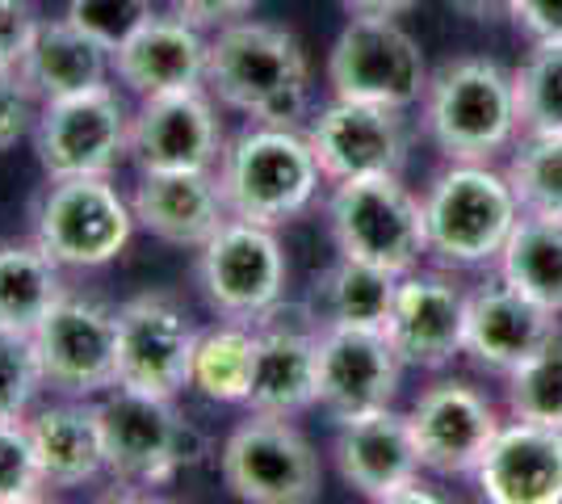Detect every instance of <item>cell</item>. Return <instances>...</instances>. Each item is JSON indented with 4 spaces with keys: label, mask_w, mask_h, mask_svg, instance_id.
Instances as JSON below:
<instances>
[{
    "label": "cell",
    "mask_w": 562,
    "mask_h": 504,
    "mask_svg": "<svg viewBox=\"0 0 562 504\" xmlns=\"http://www.w3.org/2000/svg\"><path fill=\"white\" fill-rule=\"evenodd\" d=\"M131 211L147 236L177 248H202L214 232L232 219L214 168H186V172H143Z\"/></svg>",
    "instance_id": "603a6c76"
},
{
    "label": "cell",
    "mask_w": 562,
    "mask_h": 504,
    "mask_svg": "<svg viewBox=\"0 0 562 504\" xmlns=\"http://www.w3.org/2000/svg\"><path fill=\"white\" fill-rule=\"evenodd\" d=\"M331 455H336L340 480L370 501H386L395 488L424 471L412 425L395 408H374L336 421Z\"/></svg>",
    "instance_id": "44dd1931"
},
{
    "label": "cell",
    "mask_w": 562,
    "mask_h": 504,
    "mask_svg": "<svg viewBox=\"0 0 562 504\" xmlns=\"http://www.w3.org/2000/svg\"><path fill=\"white\" fill-rule=\"evenodd\" d=\"M315 354H319L315 404L328 412L331 421L391 408L398 379H403V358L386 333L319 324Z\"/></svg>",
    "instance_id": "9a60e30c"
},
{
    "label": "cell",
    "mask_w": 562,
    "mask_h": 504,
    "mask_svg": "<svg viewBox=\"0 0 562 504\" xmlns=\"http://www.w3.org/2000/svg\"><path fill=\"white\" fill-rule=\"evenodd\" d=\"M47 496V480L34 455L25 421H0V504H25Z\"/></svg>",
    "instance_id": "e575fe53"
},
{
    "label": "cell",
    "mask_w": 562,
    "mask_h": 504,
    "mask_svg": "<svg viewBox=\"0 0 562 504\" xmlns=\"http://www.w3.org/2000/svg\"><path fill=\"white\" fill-rule=\"evenodd\" d=\"M306 51L281 25L239 18L218 25L211 38L206 89L260 126H299L306 119Z\"/></svg>",
    "instance_id": "6da1fadb"
},
{
    "label": "cell",
    "mask_w": 562,
    "mask_h": 504,
    "mask_svg": "<svg viewBox=\"0 0 562 504\" xmlns=\"http://www.w3.org/2000/svg\"><path fill=\"white\" fill-rule=\"evenodd\" d=\"M105 475L117 483L160 488L202 458V437L165 395H143L131 387H110L97 400Z\"/></svg>",
    "instance_id": "5b68a950"
},
{
    "label": "cell",
    "mask_w": 562,
    "mask_h": 504,
    "mask_svg": "<svg viewBox=\"0 0 562 504\" xmlns=\"http://www.w3.org/2000/svg\"><path fill=\"white\" fill-rule=\"evenodd\" d=\"M34 340H38L47 387H55L59 395L89 400V395H101L117 383L114 307H105L97 299H80V294H64L38 320Z\"/></svg>",
    "instance_id": "4fadbf2b"
},
{
    "label": "cell",
    "mask_w": 562,
    "mask_h": 504,
    "mask_svg": "<svg viewBox=\"0 0 562 504\" xmlns=\"http://www.w3.org/2000/svg\"><path fill=\"white\" fill-rule=\"evenodd\" d=\"M499 278L562 315V219L520 211L499 253Z\"/></svg>",
    "instance_id": "f1b7e54d"
},
{
    "label": "cell",
    "mask_w": 562,
    "mask_h": 504,
    "mask_svg": "<svg viewBox=\"0 0 562 504\" xmlns=\"http://www.w3.org/2000/svg\"><path fill=\"white\" fill-rule=\"evenodd\" d=\"M198 328L172 294H139L117 307V383L143 395H165L189 387Z\"/></svg>",
    "instance_id": "7c38bea8"
},
{
    "label": "cell",
    "mask_w": 562,
    "mask_h": 504,
    "mask_svg": "<svg viewBox=\"0 0 562 504\" xmlns=\"http://www.w3.org/2000/svg\"><path fill=\"white\" fill-rule=\"evenodd\" d=\"M474 480L492 504H562V429L513 416L499 425Z\"/></svg>",
    "instance_id": "7402d4cb"
},
{
    "label": "cell",
    "mask_w": 562,
    "mask_h": 504,
    "mask_svg": "<svg viewBox=\"0 0 562 504\" xmlns=\"http://www.w3.org/2000/svg\"><path fill=\"white\" fill-rule=\"evenodd\" d=\"M513 80L525 135H562V43H533Z\"/></svg>",
    "instance_id": "d6a6232c"
},
{
    "label": "cell",
    "mask_w": 562,
    "mask_h": 504,
    "mask_svg": "<svg viewBox=\"0 0 562 504\" xmlns=\"http://www.w3.org/2000/svg\"><path fill=\"white\" fill-rule=\"evenodd\" d=\"M64 9H68L64 18L85 25L89 34H97L105 47L114 51L151 13V0H64Z\"/></svg>",
    "instance_id": "d590c367"
},
{
    "label": "cell",
    "mask_w": 562,
    "mask_h": 504,
    "mask_svg": "<svg viewBox=\"0 0 562 504\" xmlns=\"http://www.w3.org/2000/svg\"><path fill=\"white\" fill-rule=\"evenodd\" d=\"M206 64L211 38H202V30L177 13H147L114 47L117 80L139 97L206 89Z\"/></svg>",
    "instance_id": "d6986e66"
},
{
    "label": "cell",
    "mask_w": 562,
    "mask_h": 504,
    "mask_svg": "<svg viewBox=\"0 0 562 504\" xmlns=\"http://www.w3.org/2000/svg\"><path fill=\"white\" fill-rule=\"evenodd\" d=\"M513 22L533 43H562V0H516Z\"/></svg>",
    "instance_id": "f35d334b"
},
{
    "label": "cell",
    "mask_w": 562,
    "mask_h": 504,
    "mask_svg": "<svg viewBox=\"0 0 562 504\" xmlns=\"http://www.w3.org/2000/svg\"><path fill=\"white\" fill-rule=\"evenodd\" d=\"M420 202L428 257L449 269L499 261L520 219V202L508 177L483 160H449V168L432 177Z\"/></svg>",
    "instance_id": "3957f363"
},
{
    "label": "cell",
    "mask_w": 562,
    "mask_h": 504,
    "mask_svg": "<svg viewBox=\"0 0 562 504\" xmlns=\"http://www.w3.org/2000/svg\"><path fill=\"white\" fill-rule=\"evenodd\" d=\"M38 22L34 0H0V68H22Z\"/></svg>",
    "instance_id": "8d00e7d4"
},
{
    "label": "cell",
    "mask_w": 562,
    "mask_h": 504,
    "mask_svg": "<svg viewBox=\"0 0 562 504\" xmlns=\"http://www.w3.org/2000/svg\"><path fill=\"white\" fill-rule=\"evenodd\" d=\"M525 215L562 219V135H529L504 168Z\"/></svg>",
    "instance_id": "1f68e13d"
},
{
    "label": "cell",
    "mask_w": 562,
    "mask_h": 504,
    "mask_svg": "<svg viewBox=\"0 0 562 504\" xmlns=\"http://www.w3.org/2000/svg\"><path fill=\"white\" fill-rule=\"evenodd\" d=\"M252 361H257V324L223 320L198 333L189 387L211 404H248L252 391Z\"/></svg>",
    "instance_id": "f546056e"
},
{
    "label": "cell",
    "mask_w": 562,
    "mask_h": 504,
    "mask_svg": "<svg viewBox=\"0 0 562 504\" xmlns=\"http://www.w3.org/2000/svg\"><path fill=\"white\" fill-rule=\"evenodd\" d=\"M43 387H47V374H43L34 333L0 324V421H25Z\"/></svg>",
    "instance_id": "836d02e7"
},
{
    "label": "cell",
    "mask_w": 562,
    "mask_h": 504,
    "mask_svg": "<svg viewBox=\"0 0 562 504\" xmlns=\"http://www.w3.org/2000/svg\"><path fill=\"white\" fill-rule=\"evenodd\" d=\"M25 425L34 437V455L47 488H85L97 475H105V441H101L97 404L68 395L50 408L25 416Z\"/></svg>",
    "instance_id": "484cf974"
},
{
    "label": "cell",
    "mask_w": 562,
    "mask_h": 504,
    "mask_svg": "<svg viewBox=\"0 0 562 504\" xmlns=\"http://www.w3.org/2000/svg\"><path fill=\"white\" fill-rule=\"evenodd\" d=\"M223 122L202 89L143 97L131 119V156L139 172L214 168L223 156Z\"/></svg>",
    "instance_id": "e0dca14e"
},
{
    "label": "cell",
    "mask_w": 562,
    "mask_h": 504,
    "mask_svg": "<svg viewBox=\"0 0 562 504\" xmlns=\"http://www.w3.org/2000/svg\"><path fill=\"white\" fill-rule=\"evenodd\" d=\"M331 93L345 101H374L407 110L428 93V64L420 43L395 18L352 13L328 55Z\"/></svg>",
    "instance_id": "ba28073f"
},
{
    "label": "cell",
    "mask_w": 562,
    "mask_h": 504,
    "mask_svg": "<svg viewBox=\"0 0 562 504\" xmlns=\"http://www.w3.org/2000/svg\"><path fill=\"white\" fill-rule=\"evenodd\" d=\"M504 379H508V412L516 421L562 429V333L550 336L533 358H525Z\"/></svg>",
    "instance_id": "4dcf8cb0"
},
{
    "label": "cell",
    "mask_w": 562,
    "mask_h": 504,
    "mask_svg": "<svg viewBox=\"0 0 562 504\" xmlns=\"http://www.w3.org/2000/svg\"><path fill=\"white\" fill-rule=\"evenodd\" d=\"M315 340H319V324H285L278 320V312L257 320L248 408L265 416H299L315 404V374H319Z\"/></svg>",
    "instance_id": "cb8c5ba5"
},
{
    "label": "cell",
    "mask_w": 562,
    "mask_h": 504,
    "mask_svg": "<svg viewBox=\"0 0 562 504\" xmlns=\"http://www.w3.org/2000/svg\"><path fill=\"white\" fill-rule=\"evenodd\" d=\"M135 227V211L110 177H50L34 206V240L68 269L110 265Z\"/></svg>",
    "instance_id": "52a82bcc"
},
{
    "label": "cell",
    "mask_w": 562,
    "mask_h": 504,
    "mask_svg": "<svg viewBox=\"0 0 562 504\" xmlns=\"http://www.w3.org/2000/svg\"><path fill=\"white\" fill-rule=\"evenodd\" d=\"M349 13H370V18H403L416 0H340Z\"/></svg>",
    "instance_id": "b9f144b4"
},
{
    "label": "cell",
    "mask_w": 562,
    "mask_h": 504,
    "mask_svg": "<svg viewBox=\"0 0 562 504\" xmlns=\"http://www.w3.org/2000/svg\"><path fill=\"white\" fill-rule=\"evenodd\" d=\"M559 333V312L541 307L538 299L508 287L504 278L483 282L467 294V349L462 354H470L495 374H513L520 361L533 358Z\"/></svg>",
    "instance_id": "ffe728a7"
},
{
    "label": "cell",
    "mask_w": 562,
    "mask_h": 504,
    "mask_svg": "<svg viewBox=\"0 0 562 504\" xmlns=\"http://www.w3.org/2000/svg\"><path fill=\"white\" fill-rule=\"evenodd\" d=\"M398 501H424V504H432V501H441V496H437V492H432V488H428V483L420 480V475H416V480H407L403 483V488H395V492H391V496H386V504H398Z\"/></svg>",
    "instance_id": "7bdbcfd3"
},
{
    "label": "cell",
    "mask_w": 562,
    "mask_h": 504,
    "mask_svg": "<svg viewBox=\"0 0 562 504\" xmlns=\"http://www.w3.org/2000/svg\"><path fill=\"white\" fill-rule=\"evenodd\" d=\"M34 119V93L18 68H0V152L13 147L30 131Z\"/></svg>",
    "instance_id": "74e56055"
},
{
    "label": "cell",
    "mask_w": 562,
    "mask_h": 504,
    "mask_svg": "<svg viewBox=\"0 0 562 504\" xmlns=\"http://www.w3.org/2000/svg\"><path fill=\"white\" fill-rule=\"evenodd\" d=\"M131 119L135 114L110 85L43 101L34 126L38 165L47 177H110L131 152Z\"/></svg>",
    "instance_id": "8fae6325"
},
{
    "label": "cell",
    "mask_w": 562,
    "mask_h": 504,
    "mask_svg": "<svg viewBox=\"0 0 562 504\" xmlns=\"http://www.w3.org/2000/svg\"><path fill=\"white\" fill-rule=\"evenodd\" d=\"M214 177L232 219L281 227L311 206L324 172L306 144V131L252 122L223 147Z\"/></svg>",
    "instance_id": "7a4b0ae2"
},
{
    "label": "cell",
    "mask_w": 562,
    "mask_h": 504,
    "mask_svg": "<svg viewBox=\"0 0 562 504\" xmlns=\"http://www.w3.org/2000/svg\"><path fill=\"white\" fill-rule=\"evenodd\" d=\"M395 290L398 273L340 257L315 278V315L311 320L331 324V328H378V333H386Z\"/></svg>",
    "instance_id": "4316f807"
},
{
    "label": "cell",
    "mask_w": 562,
    "mask_h": 504,
    "mask_svg": "<svg viewBox=\"0 0 562 504\" xmlns=\"http://www.w3.org/2000/svg\"><path fill=\"white\" fill-rule=\"evenodd\" d=\"M223 480L239 501L311 504L324 492V467L290 416L252 412L223 446Z\"/></svg>",
    "instance_id": "30bf717a"
},
{
    "label": "cell",
    "mask_w": 562,
    "mask_h": 504,
    "mask_svg": "<svg viewBox=\"0 0 562 504\" xmlns=\"http://www.w3.org/2000/svg\"><path fill=\"white\" fill-rule=\"evenodd\" d=\"M306 144L319 160L324 181L386 177V172H398L407 160V119L403 110H391V105L336 97L311 119Z\"/></svg>",
    "instance_id": "5bb4252c"
},
{
    "label": "cell",
    "mask_w": 562,
    "mask_h": 504,
    "mask_svg": "<svg viewBox=\"0 0 562 504\" xmlns=\"http://www.w3.org/2000/svg\"><path fill=\"white\" fill-rule=\"evenodd\" d=\"M386 336L403 366H449L467 349V290H458V282H449L446 273H403Z\"/></svg>",
    "instance_id": "ac0fdd59"
},
{
    "label": "cell",
    "mask_w": 562,
    "mask_h": 504,
    "mask_svg": "<svg viewBox=\"0 0 562 504\" xmlns=\"http://www.w3.org/2000/svg\"><path fill=\"white\" fill-rule=\"evenodd\" d=\"M110 68H114V51L97 34H89L71 18H55V22H38L18 72L34 97L59 101V97L101 89L110 80Z\"/></svg>",
    "instance_id": "d4e9b609"
},
{
    "label": "cell",
    "mask_w": 562,
    "mask_h": 504,
    "mask_svg": "<svg viewBox=\"0 0 562 504\" xmlns=\"http://www.w3.org/2000/svg\"><path fill=\"white\" fill-rule=\"evenodd\" d=\"M328 227L340 257L378 265L398 278L412 273L428 253L424 202L398 181V172L336 181V193L328 202Z\"/></svg>",
    "instance_id": "8992f818"
},
{
    "label": "cell",
    "mask_w": 562,
    "mask_h": 504,
    "mask_svg": "<svg viewBox=\"0 0 562 504\" xmlns=\"http://www.w3.org/2000/svg\"><path fill=\"white\" fill-rule=\"evenodd\" d=\"M290 265L273 227L248 219H227L211 240L198 248V282L223 320L257 324L281 307Z\"/></svg>",
    "instance_id": "9c48e42d"
},
{
    "label": "cell",
    "mask_w": 562,
    "mask_h": 504,
    "mask_svg": "<svg viewBox=\"0 0 562 504\" xmlns=\"http://www.w3.org/2000/svg\"><path fill=\"white\" fill-rule=\"evenodd\" d=\"M462 18H474V22H495V18H513L516 0H449Z\"/></svg>",
    "instance_id": "60d3db41"
},
{
    "label": "cell",
    "mask_w": 562,
    "mask_h": 504,
    "mask_svg": "<svg viewBox=\"0 0 562 504\" xmlns=\"http://www.w3.org/2000/svg\"><path fill=\"white\" fill-rule=\"evenodd\" d=\"M407 425L416 437V455H420L424 471L453 480V475L479 471V462H483L504 421L479 387L441 379L412 404Z\"/></svg>",
    "instance_id": "2e32d148"
},
{
    "label": "cell",
    "mask_w": 562,
    "mask_h": 504,
    "mask_svg": "<svg viewBox=\"0 0 562 504\" xmlns=\"http://www.w3.org/2000/svg\"><path fill=\"white\" fill-rule=\"evenodd\" d=\"M68 294L64 265L38 240L0 244V324L38 328V320Z\"/></svg>",
    "instance_id": "83f0119b"
},
{
    "label": "cell",
    "mask_w": 562,
    "mask_h": 504,
    "mask_svg": "<svg viewBox=\"0 0 562 504\" xmlns=\"http://www.w3.org/2000/svg\"><path fill=\"white\" fill-rule=\"evenodd\" d=\"M252 4L257 0H168V9L177 13V18H186L193 22L198 30H218V25L227 22H239L244 13H252Z\"/></svg>",
    "instance_id": "ab89813d"
},
{
    "label": "cell",
    "mask_w": 562,
    "mask_h": 504,
    "mask_svg": "<svg viewBox=\"0 0 562 504\" xmlns=\"http://www.w3.org/2000/svg\"><path fill=\"white\" fill-rule=\"evenodd\" d=\"M424 131L446 160H492L520 131L516 80L495 59H453L428 76Z\"/></svg>",
    "instance_id": "277c9868"
}]
</instances>
